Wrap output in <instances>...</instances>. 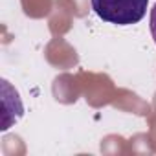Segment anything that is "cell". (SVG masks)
I'll return each mask as SVG.
<instances>
[{
	"label": "cell",
	"instance_id": "1",
	"mask_svg": "<svg viewBox=\"0 0 156 156\" xmlns=\"http://www.w3.org/2000/svg\"><path fill=\"white\" fill-rule=\"evenodd\" d=\"M149 0H92L96 15L116 26L138 24L147 13Z\"/></svg>",
	"mask_w": 156,
	"mask_h": 156
},
{
	"label": "cell",
	"instance_id": "2",
	"mask_svg": "<svg viewBox=\"0 0 156 156\" xmlns=\"http://www.w3.org/2000/svg\"><path fill=\"white\" fill-rule=\"evenodd\" d=\"M151 35H152V39H154V42H156V4L152 6V9H151Z\"/></svg>",
	"mask_w": 156,
	"mask_h": 156
}]
</instances>
